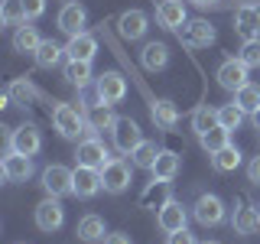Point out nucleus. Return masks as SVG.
Masks as SVG:
<instances>
[{"label":"nucleus","instance_id":"c9c22d12","mask_svg":"<svg viewBox=\"0 0 260 244\" xmlns=\"http://www.w3.org/2000/svg\"><path fill=\"white\" fill-rule=\"evenodd\" d=\"M241 120H244V111H241L234 101L218 108V124H221L224 130H238V127H241Z\"/></svg>","mask_w":260,"mask_h":244},{"label":"nucleus","instance_id":"e433bc0d","mask_svg":"<svg viewBox=\"0 0 260 244\" xmlns=\"http://www.w3.org/2000/svg\"><path fill=\"white\" fill-rule=\"evenodd\" d=\"M10 98H13L16 104H23V108H26L32 98H36V88H32L26 78H13L10 81Z\"/></svg>","mask_w":260,"mask_h":244},{"label":"nucleus","instance_id":"9d476101","mask_svg":"<svg viewBox=\"0 0 260 244\" xmlns=\"http://www.w3.org/2000/svg\"><path fill=\"white\" fill-rule=\"evenodd\" d=\"M192 215H195V222L199 225H205V228H215V225H221L224 222V202L218 199V195H199V202L192 205Z\"/></svg>","mask_w":260,"mask_h":244},{"label":"nucleus","instance_id":"473e14b6","mask_svg":"<svg viewBox=\"0 0 260 244\" xmlns=\"http://www.w3.org/2000/svg\"><path fill=\"white\" fill-rule=\"evenodd\" d=\"M228 137H231V130H224L221 124H218V127H211L208 134H202V137H199V143H202V150H208V157H211V153H218L221 146L231 143Z\"/></svg>","mask_w":260,"mask_h":244},{"label":"nucleus","instance_id":"7c9ffc66","mask_svg":"<svg viewBox=\"0 0 260 244\" xmlns=\"http://www.w3.org/2000/svg\"><path fill=\"white\" fill-rule=\"evenodd\" d=\"M65 78L72 81L75 88H85L88 81H91V62H78V59H69L65 62Z\"/></svg>","mask_w":260,"mask_h":244},{"label":"nucleus","instance_id":"c85d7f7f","mask_svg":"<svg viewBox=\"0 0 260 244\" xmlns=\"http://www.w3.org/2000/svg\"><path fill=\"white\" fill-rule=\"evenodd\" d=\"M211 127H218V108H208V104H199L192 111V130L195 134H208Z\"/></svg>","mask_w":260,"mask_h":244},{"label":"nucleus","instance_id":"c756f323","mask_svg":"<svg viewBox=\"0 0 260 244\" xmlns=\"http://www.w3.org/2000/svg\"><path fill=\"white\" fill-rule=\"evenodd\" d=\"M0 23H4V26H23V23H26V7H23V0H4V4H0Z\"/></svg>","mask_w":260,"mask_h":244},{"label":"nucleus","instance_id":"6e6552de","mask_svg":"<svg viewBox=\"0 0 260 244\" xmlns=\"http://www.w3.org/2000/svg\"><path fill=\"white\" fill-rule=\"evenodd\" d=\"M111 137H114V146H117V153H127V157L143 143L140 124H137L134 117H117V124H114V130H111Z\"/></svg>","mask_w":260,"mask_h":244},{"label":"nucleus","instance_id":"c03bdc74","mask_svg":"<svg viewBox=\"0 0 260 244\" xmlns=\"http://www.w3.org/2000/svg\"><path fill=\"white\" fill-rule=\"evenodd\" d=\"M250 117H254V127L260 130V111H257V114H250Z\"/></svg>","mask_w":260,"mask_h":244},{"label":"nucleus","instance_id":"393cba45","mask_svg":"<svg viewBox=\"0 0 260 244\" xmlns=\"http://www.w3.org/2000/svg\"><path fill=\"white\" fill-rule=\"evenodd\" d=\"M75 234H78V241H85V244L104 241V218H101V215H85V218L78 222Z\"/></svg>","mask_w":260,"mask_h":244},{"label":"nucleus","instance_id":"5701e85b","mask_svg":"<svg viewBox=\"0 0 260 244\" xmlns=\"http://www.w3.org/2000/svg\"><path fill=\"white\" fill-rule=\"evenodd\" d=\"M231 225H234V231H238V234H257L260 231V208H254V205L234 208Z\"/></svg>","mask_w":260,"mask_h":244},{"label":"nucleus","instance_id":"4be33fe9","mask_svg":"<svg viewBox=\"0 0 260 244\" xmlns=\"http://www.w3.org/2000/svg\"><path fill=\"white\" fill-rule=\"evenodd\" d=\"M166 62H169V46L166 43H146L143 46V52H140V65L146 72H159V69H166Z\"/></svg>","mask_w":260,"mask_h":244},{"label":"nucleus","instance_id":"b1692460","mask_svg":"<svg viewBox=\"0 0 260 244\" xmlns=\"http://www.w3.org/2000/svg\"><path fill=\"white\" fill-rule=\"evenodd\" d=\"M39 46H43V36H39V29L29 26V23H23V26L16 29V36H13V52H23V55L29 52V55H36Z\"/></svg>","mask_w":260,"mask_h":244},{"label":"nucleus","instance_id":"a18cd8bd","mask_svg":"<svg viewBox=\"0 0 260 244\" xmlns=\"http://www.w3.org/2000/svg\"><path fill=\"white\" fill-rule=\"evenodd\" d=\"M205 244H218V241H205Z\"/></svg>","mask_w":260,"mask_h":244},{"label":"nucleus","instance_id":"423d86ee","mask_svg":"<svg viewBox=\"0 0 260 244\" xmlns=\"http://www.w3.org/2000/svg\"><path fill=\"white\" fill-rule=\"evenodd\" d=\"M247 72H250V65L238 55V59H224L221 65H218L215 78H218V85H221L224 92H241L244 85H250V81H247Z\"/></svg>","mask_w":260,"mask_h":244},{"label":"nucleus","instance_id":"f3484780","mask_svg":"<svg viewBox=\"0 0 260 244\" xmlns=\"http://www.w3.org/2000/svg\"><path fill=\"white\" fill-rule=\"evenodd\" d=\"M101 189H104V186H101V169L75 166V192H72V195H78V199H94Z\"/></svg>","mask_w":260,"mask_h":244},{"label":"nucleus","instance_id":"0eeeda50","mask_svg":"<svg viewBox=\"0 0 260 244\" xmlns=\"http://www.w3.org/2000/svg\"><path fill=\"white\" fill-rule=\"evenodd\" d=\"M94 92L98 98H101L104 104H117V101H124L127 98V78L120 75V72H101V75L94 78Z\"/></svg>","mask_w":260,"mask_h":244},{"label":"nucleus","instance_id":"a878e982","mask_svg":"<svg viewBox=\"0 0 260 244\" xmlns=\"http://www.w3.org/2000/svg\"><path fill=\"white\" fill-rule=\"evenodd\" d=\"M150 114H153V124H159L162 130H173L179 124V111L173 101H150Z\"/></svg>","mask_w":260,"mask_h":244},{"label":"nucleus","instance_id":"72a5a7b5","mask_svg":"<svg viewBox=\"0 0 260 244\" xmlns=\"http://www.w3.org/2000/svg\"><path fill=\"white\" fill-rule=\"evenodd\" d=\"M169 199H173V195H169V182H162V179H153V186L143 192V205H153L156 211L166 205Z\"/></svg>","mask_w":260,"mask_h":244},{"label":"nucleus","instance_id":"f03ea898","mask_svg":"<svg viewBox=\"0 0 260 244\" xmlns=\"http://www.w3.org/2000/svg\"><path fill=\"white\" fill-rule=\"evenodd\" d=\"M4 153H23V157H36L39 150H43V137H39V130L32 127V124H23V127H16V130H4Z\"/></svg>","mask_w":260,"mask_h":244},{"label":"nucleus","instance_id":"ea45409f","mask_svg":"<svg viewBox=\"0 0 260 244\" xmlns=\"http://www.w3.org/2000/svg\"><path fill=\"white\" fill-rule=\"evenodd\" d=\"M166 244H199L195 241V234H189V228H182V231H176V234H166Z\"/></svg>","mask_w":260,"mask_h":244},{"label":"nucleus","instance_id":"f704fd0d","mask_svg":"<svg viewBox=\"0 0 260 244\" xmlns=\"http://www.w3.org/2000/svg\"><path fill=\"white\" fill-rule=\"evenodd\" d=\"M130 157H134V166H140V169H153V163H156L159 150H156V143H153V140H143L134 153H130Z\"/></svg>","mask_w":260,"mask_h":244},{"label":"nucleus","instance_id":"6ab92c4d","mask_svg":"<svg viewBox=\"0 0 260 244\" xmlns=\"http://www.w3.org/2000/svg\"><path fill=\"white\" fill-rule=\"evenodd\" d=\"M98 52V39L91 33H78V36H69V46H65V55L78 62H91Z\"/></svg>","mask_w":260,"mask_h":244},{"label":"nucleus","instance_id":"20e7f679","mask_svg":"<svg viewBox=\"0 0 260 244\" xmlns=\"http://www.w3.org/2000/svg\"><path fill=\"white\" fill-rule=\"evenodd\" d=\"M101 186H104V192H111V195L127 192V186H130V163L124 157H111L101 166Z\"/></svg>","mask_w":260,"mask_h":244},{"label":"nucleus","instance_id":"4468645a","mask_svg":"<svg viewBox=\"0 0 260 244\" xmlns=\"http://www.w3.org/2000/svg\"><path fill=\"white\" fill-rule=\"evenodd\" d=\"M85 124H88V137H98L101 130H114L117 117L111 114V104H104L101 98H98L94 104H88V108H85Z\"/></svg>","mask_w":260,"mask_h":244},{"label":"nucleus","instance_id":"a211bd4d","mask_svg":"<svg viewBox=\"0 0 260 244\" xmlns=\"http://www.w3.org/2000/svg\"><path fill=\"white\" fill-rule=\"evenodd\" d=\"M156 23H159L162 29H182L185 23H189L182 0H159V7H156Z\"/></svg>","mask_w":260,"mask_h":244},{"label":"nucleus","instance_id":"dca6fc26","mask_svg":"<svg viewBox=\"0 0 260 244\" xmlns=\"http://www.w3.org/2000/svg\"><path fill=\"white\" fill-rule=\"evenodd\" d=\"M179 39H182L189 49H202V46H211L215 43V26L208 20H192L179 29Z\"/></svg>","mask_w":260,"mask_h":244},{"label":"nucleus","instance_id":"cd10ccee","mask_svg":"<svg viewBox=\"0 0 260 244\" xmlns=\"http://www.w3.org/2000/svg\"><path fill=\"white\" fill-rule=\"evenodd\" d=\"M62 55H65V49L59 43H52V39H43V46H39V52L32 55L36 59L39 69H55V65L62 62Z\"/></svg>","mask_w":260,"mask_h":244},{"label":"nucleus","instance_id":"7ed1b4c3","mask_svg":"<svg viewBox=\"0 0 260 244\" xmlns=\"http://www.w3.org/2000/svg\"><path fill=\"white\" fill-rule=\"evenodd\" d=\"M43 189L52 199H62V195L75 192V169L62 166V163H52V166L43 169Z\"/></svg>","mask_w":260,"mask_h":244},{"label":"nucleus","instance_id":"79ce46f5","mask_svg":"<svg viewBox=\"0 0 260 244\" xmlns=\"http://www.w3.org/2000/svg\"><path fill=\"white\" fill-rule=\"evenodd\" d=\"M104 244H134V241H130L127 234H120V231H117V234H108V238H104Z\"/></svg>","mask_w":260,"mask_h":244},{"label":"nucleus","instance_id":"4c0bfd02","mask_svg":"<svg viewBox=\"0 0 260 244\" xmlns=\"http://www.w3.org/2000/svg\"><path fill=\"white\" fill-rule=\"evenodd\" d=\"M241 59L250 65V69H260V39H247L241 46Z\"/></svg>","mask_w":260,"mask_h":244},{"label":"nucleus","instance_id":"1a4fd4ad","mask_svg":"<svg viewBox=\"0 0 260 244\" xmlns=\"http://www.w3.org/2000/svg\"><path fill=\"white\" fill-rule=\"evenodd\" d=\"M65 225V208H62V202L59 199H43L36 205V228L39 231H46V234H52V231H59V228Z\"/></svg>","mask_w":260,"mask_h":244},{"label":"nucleus","instance_id":"58836bf2","mask_svg":"<svg viewBox=\"0 0 260 244\" xmlns=\"http://www.w3.org/2000/svg\"><path fill=\"white\" fill-rule=\"evenodd\" d=\"M23 7H26V23L39 20V16L46 13V0H23Z\"/></svg>","mask_w":260,"mask_h":244},{"label":"nucleus","instance_id":"412c9836","mask_svg":"<svg viewBox=\"0 0 260 244\" xmlns=\"http://www.w3.org/2000/svg\"><path fill=\"white\" fill-rule=\"evenodd\" d=\"M146 23H150V16H146L143 10H127V13H120L117 29H120V36H124V39H143Z\"/></svg>","mask_w":260,"mask_h":244},{"label":"nucleus","instance_id":"39448f33","mask_svg":"<svg viewBox=\"0 0 260 244\" xmlns=\"http://www.w3.org/2000/svg\"><path fill=\"white\" fill-rule=\"evenodd\" d=\"M234 33L247 43V39H260V4L257 0H244L234 10Z\"/></svg>","mask_w":260,"mask_h":244},{"label":"nucleus","instance_id":"9b49d317","mask_svg":"<svg viewBox=\"0 0 260 244\" xmlns=\"http://www.w3.org/2000/svg\"><path fill=\"white\" fill-rule=\"evenodd\" d=\"M85 23H88V10L75 0H65V7L59 10L55 16V26H59L65 36H78V33H85Z\"/></svg>","mask_w":260,"mask_h":244},{"label":"nucleus","instance_id":"a19ab883","mask_svg":"<svg viewBox=\"0 0 260 244\" xmlns=\"http://www.w3.org/2000/svg\"><path fill=\"white\" fill-rule=\"evenodd\" d=\"M247 179H250L254 186H260V157H254V160L247 163Z\"/></svg>","mask_w":260,"mask_h":244},{"label":"nucleus","instance_id":"2eb2a0df","mask_svg":"<svg viewBox=\"0 0 260 244\" xmlns=\"http://www.w3.org/2000/svg\"><path fill=\"white\" fill-rule=\"evenodd\" d=\"M0 169H4V179L7 182H26L32 176V157H23V153H4V160H0Z\"/></svg>","mask_w":260,"mask_h":244},{"label":"nucleus","instance_id":"f8f14e48","mask_svg":"<svg viewBox=\"0 0 260 244\" xmlns=\"http://www.w3.org/2000/svg\"><path fill=\"white\" fill-rule=\"evenodd\" d=\"M108 160H111V153H108V146L101 143V137H85V140L78 143V150H75V163H78V166L101 169Z\"/></svg>","mask_w":260,"mask_h":244},{"label":"nucleus","instance_id":"bb28decb","mask_svg":"<svg viewBox=\"0 0 260 244\" xmlns=\"http://www.w3.org/2000/svg\"><path fill=\"white\" fill-rule=\"evenodd\" d=\"M211 166L218 169V173H234V169L241 166V150L238 146H221L218 153H211Z\"/></svg>","mask_w":260,"mask_h":244},{"label":"nucleus","instance_id":"37998d69","mask_svg":"<svg viewBox=\"0 0 260 244\" xmlns=\"http://www.w3.org/2000/svg\"><path fill=\"white\" fill-rule=\"evenodd\" d=\"M192 4H195V7H211L215 0H192Z\"/></svg>","mask_w":260,"mask_h":244},{"label":"nucleus","instance_id":"2f4dec72","mask_svg":"<svg viewBox=\"0 0 260 244\" xmlns=\"http://www.w3.org/2000/svg\"><path fill=\"white\" fill-rule=\"evenodd\" d=\"M234 104L244 114H257L260 111V88L257 85H244L241 92H234Z\"/></svg>","mask_w":260,"mask_h":244},{"label":"nucleus","instance_id":"ddd939ff","mask_svg":"<svg viewBox=\"0 0 260 244\" xmlns=\"http://www.w3.org/2000/svg\"><path fill=\"white\" fill-rule=\"evenodd\" d=\"M156 225H159V231H166V234H176V231H182L185 225H189V211H185L182 202H176V199H169L166 205H162L156 211Z\"/></svg>","mask_w":260,"mask_h":244},{"label":"nucleus","instance_id":"aec40b11","mask_svg":"<svg viewBox=\"0 0 260 244\" xmlns=\"http://www.w3.org/2000/svg\"><path fill=\"white\" fill-rule=\"evenodd\" d=\"M179 169H182V157L173 150H159L156 163H153V179H162V182H173V179L179 176Z\"/></svg>","mask_w":260,"mask_h":244},{"label":"nucleus","instance_id":"f257e3e1","mask_svg":"<svg viewBox=\"0 0 260 244\" xmlns=\"http://www.w3.org/2000/svg\"><path fill=\"white\" fill-rule=\"evenodd\" d=\"M52 124L65 140H78L81 134H88L85 111H81L78 104H55L52 108Z\"/></svg>","mask_w":260,"mask_h":244}]
</instances>
